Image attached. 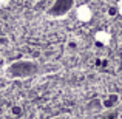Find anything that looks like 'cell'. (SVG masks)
<instances>
[{"mask_svg":"<svg viewBox=\"0 0 122 119\" xmlns=\"http://www.w3.org/2000/svg\"><path fill=\"white\" fill-rule=\"evenodd\" d=\"M117 102H119V96H117L116 93H111V94L105 96V98L102 99L101 104H102V107H104V108H111V107H114Z\"/></svg>","mask_w":122,"mask_h":119,"instance_id":"277c9868","label":"cell"},{"mask_svg":"<svg viewBox=\"0 0 122 119\" xmlns=\"http://www.w3.org/2000/svg\"><path fill=\"white\" fill-rule=\"evenodd\" d=\"M53 119H63L62 116H56V118H53Z\"/></svg>","mask_w":122,"mask_h":119,"instance_id":"52a82bcc","label":"cell"},{"mask_svg":"<svg viewBox=\"0 0 122 119\" xmlns=\"http://www.w3.org/2000/svg\"><path fill=\"white\" fill-rule=\"evenodd\" d=\"M116 9H117V14H121V16H122V0H119V2H117Z\"/></svg>","mask_w":122,"mask_h":119,"instance_id":"8992f818","label":"cell"},{"mask_svg":"<svg viewBox=\"0 0 122 119\" xmlns=\"http://www.w3.org/2000/svg\"><path fill=\"white\" fill-rule=\"evenodd\" d=\"M96 40L99 42V43L102 45H108L111 40V36L107 33V31H99V33H96Z\"/></svg>","mask_w":122,"mask_h":119,"instance_id":"5b68a950","label":"cell"},{"mask_svg":"<svg viewBox=\"0 0 122 119\" xmlns=\"http://www.w3.org/2000/svg\"><path fill=\"white\" fill-rule=\"evenodd\" d=\"M73 3L74 0H56L54 5L50 8L48 11V16L53 19H59V17H63L70 12V9L73 8Z\"/></svg>","mask_w":122,"mask_h":119,"instance_id":"7a4b0ae2","label":"cell"},{"mask_svg":"<svg viewBox=\"0 0 122 119\" xmlns=\"http://www.w3.org/2000/svg\"><path fill=\"white\" fill-rule=\"evenodd\" d=\"M3 74L8 79H31L34 76L45 74V65L31 59H19L8 63Z\"/></svg>","mask_w":122,"mask_h":119,"instance_id":"6da1fadb","label":"cell"},{"mask_svg":"<svg viewBox=\"0 0 122 119\" xmlns=\"http://www.w3.org/2000/svg\"><path fill=\"white\" fill-rule=\"evenodd\" d=\"M91 16H93V12L86 5H82L77 8V19L81 22H90L91 20Z\"/></svg>","mask_w":122,"mask_h":119,"instance_id":"3957f363","label":"cell"}]
</instances>
